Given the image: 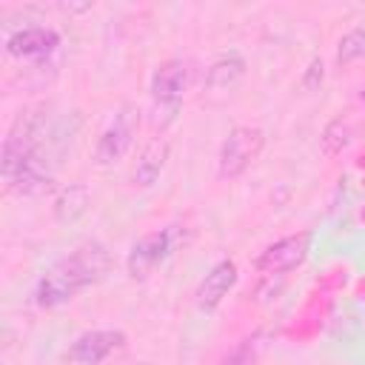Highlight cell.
<instances>
[{
	"mask_svg": "<svg viewBox=\"0 0 365 365\" xmlns=\"http://www.w3.org/2000/svg\"><path fill=\"white\" fill-rule=\"evenodd\" d=\"M108 251L100 242H83L66 257H60L54 265H48L37 285H34V302L40 308H60L68 299H74L80 291L97 285L108 271Z\"/></svg>",
	"mask_w": 365,
	"mask_h": 365,
	"instance_id": "cell-1",
	"label": "cell"
},
{
	"mask_svg": "<svg viewBox=\"0 0 365 365\" xmlns=\"http://www.w3.org/2000/svg\"><path fill=\"white\" fill-rule=\"evenodd\" d=\"M140 123H143L140 108L134 103H123L114 111V117L108 120V125L103 128V134L97 137V145H94V154H91L94 165L108 168V165L120 163L128 154V148L134 145V137L140 131Z\"/></svg>",
	"mask_w": 365,
	"mask_h": 365,
	"instance_id": "cell-2",
	"label": "cell"
},
{
	"mask_svg": "<svg viewBox=\"0 0 365 365\" xmlns=\"http://www.w3.org/2000/svg\"><path fill=\"white\" fill-rule=\"evenodd\" d=\"M265 145V134L257 125H237L228 131V137L220 145L217 154V174L222 180H234L240 177L262 151Z\"/></svg>",
	"mask_w": 365,
	"mask_h": 365,
	"instance_id": "cell-3",
	"label": "cell"
},
{
	"mask_svg": "<svg viewBox=\"0 0 365 365\" xmlns=\"http://www.w3.org/2000/svg\"><path fill=\"white\" fill-rule=\"evenodd\" d=\"M174 245H177L174 228H160V231H151V234H143L140 240H134L128 248V257H125L128 277L145 279L157 265H163L174 254Z\"/></svg>",
	"mask_w": 365,
	"mask_h": 365,
	"instance_id": "cell-4",
	"label": "cell"
},
{
	"mask_svg": "<svg viewBox=\"0 0 365 365\" xmlns=\"http://www.w3.org/2000/svg\"><path fill=\"white\" fill-rule=\"evenodd\" d=\"M311 240H314L311 231H299V234L282 237V240H277V242H271V245H265L259 251V257L254 259V268L262 271V274H288V271L299 268L308 259Z\"/></svg>",
	"mask_w": 365,
	"mask_h": 365,
	"instance_id": "cell-5",
	"label": "cell"
},
{
	"mask_svg": "<svg viewBox=\"0 0 365 365\" xmlns=\"http://www.w3.org/2000/svg\"><path fill=\"white\" fill-rule=\"evenodd\" d=\"M125 345V334L117 328H94V331H83L66 351L68 362L74 365H100L103 359H108L117 348Z\"/></svg>",
	"mask_w": 365,
	"mask_h": 365,
	"instance_id": "cell-6",
	"label": "cell"
},
{
	"mask_svg": "<svg viewBox=\"0 0 365 365\" xmlns=\"http://www.w3.org/2000/svg\"><path fill=\"white\" fill-rule=\"evenodd\" d=\"M60 34L48 26H23L6 37V51L20 60H43L57 51Z\"/></svg>",
	"mask_w": 365,
	"mask_h": 365,
	"instance_id": "cell-7",
	"label": "cell"
},
{
	"mask_svg": "<svg viewBox=\"0 0 365 365\" xmlns=\"http://www.w3.org/2000/svg\"><path fill=\"white\" fill-rule=\"evenodd\" d=\"M188 83V68L182 60H165L154 68L148 91L154 106H182V91Z\"/></svg>",
	"mask_w": 365,
	"mask_h": 365,
	"instance_id": "cell-8",
	"label": "cell"
},
{
	"mask_svg": "<svg viewBox=\"0 0 365 365\" xmlns=\"http://www.w3.org/2000/svg\"><path fill=\"white\" fill-rule=\"evenodd\" d=\"M234 285H237V265H234V259L214 262L208 268V274L197 285V308L200 311H214L228 297V291Z\"/></svg>",
	"mask_w": 365,
	"mask_h": 365,
	"instance_id": "cell-9",
	"label": "cell"
},
{
	"mask_svg": "<svg viewBox=\"0 0 365 365\" xmlns=\"http://www.w3.org/2000/svg\"><path fill=\"white\" fill-rule=\"evenodd\" d=\"M6 188L20 194V197H43L54 188V177L46 168L43 157H31L11 177H6Z\"/></svg>",
	"mask_w": 365,
	"mask_h": 365,
	"instance_id": "cell-10",
	"label": "cell"
},
{
	"mask_svg": "<svg viewBox=\"0 0 365 365\" xmlns=\"http://www.w3.org/2000/svg\"><path fill=\"white\" fill-rule=\"evenodd\" d=\"M168 154H171V143L165 137H154L137 157V165H134V174H131L134 185L137 188H151L160 180V174L168 163Z\"/></svg>",
	"mask_w": 365,
	"mask_h": 365,
	"instance_id": "cell-11",
	"label": "cell"
},
{
	"mask_svg": "<svg viewBox=\"0 0 365 365\" xmlns=\"http://www.w3.org/2000/svg\"><path fill=\"white\" fill-rule=\"evenodd\" d=\"M242 77H245V60L237 51H228V54L217 57L208 66V71H205V88L208 91H217V94H225L231 88H237Z\"/></svg>",
	"mask_w": 365,
	"mask_h": 365,
	"instance_id": "cell-12",
	"label": "cell"
},
{
	"mask_svg": "<svg viewBox=\"0 0 365 365\" xmlns=\"http://www.w3.org/2000/svg\"><path fill=\"white\" fill-rule=\"evenodd\" d=\"M88 205H91V191H88V185H83V182H68V185H63V188L57 191L51 211H54V220H57V222L71 225V222H77L80 217H86Z\"/></svg>",
	"mask_w": 365,
	"mask_h": 365,
	"instance_id": "cell-13",
	"label": "cell"
},
{
	"mask_svg": "<svg viewBox=\"0 0 365 365\" xmlns=\"http://www.w3.org/2000/svg\"><path fill=\"white\" fill-rule=\"evenodd\" d=\"M351 140H354V128H351L348 117H334L325 125V131L319 137V145H322L325 157H336V154H342L351 145Z\"/></svg>",
	"mask_w": 365,
	"mask_h": 365,
	"instance_id": "cell-14",
	"label": "cell"
},
{
	"mask_svg": "<svg viewBox=\"0 0 365 365\" xmlns=\"http://www.w3.org/2000/svg\"><path fill=\"white\" fill-rule=\"evenodd\" d=\"M359 57H365V20L351 26L336 43V63L339 66H348V63H354Z\"/></svg>",
	"mask_w": 365,
	"mask_h": 365,
	"instance_id": "cell-15",
	"label": "cell"
},
{
	"mask_svg": "<svg viewBox=\"0 0 365 365\" xmlns=\"http://www.w3.org/2000/svg\"><path fill=\"white\" fill-rule=\"evenodd\" d=\"M322 60L319 57H314L311 63H308V68H305V77H302V83H305V88H317L319 83H322Z\"/></svg>",
	"mask_w": 365,
	"mask_h": 365,
	"instance_id": "cell-16",
	"label": "cell"
},
{
	"mask_svg": "<svg viewBox=\"0 0 365 365\" xmlns=\"http://www.w3.org/2000/svg\"><path fill=\"white\" fill-rule=\"evenodd\" d=\"M362 103H365V91H362Z\"/></svg>",
	"mask_w": 365,
	"mask_h": 365,
	"instance_id": "cell-17",
	"label": "cell"
}]
</instances>
